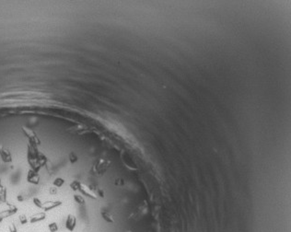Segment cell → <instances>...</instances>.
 Returning a JSON list of instances; mask_svg holds the SVG:
<instances>
[{
	"label": "cell",
	"instance_id": "1",
	"mask_svg": "<svg viewBox=\"0 0 291 232\" xmlns=\"http://www.w3.org/2000/svg\"><path fill=\"white\" fill-rule=\"evenodd\" d=\"M75 225H76V219L72 217H68L67 221H66V228L70 230H73L75 228Z\"/></svg>",
	"mask_w": 291,
	"mask_h": 232
},
{
	"label": "cell",
	"instance_id": "2",
	"mask_svg": "<svg viewBox=\"0 0 291 232\" xmlns=\"http://www.w3.org/2000/svg\"><path fill=\"white\" fill-rule=\"evenodd\" d=\"M49 229H50L52 232L56 231V230H57V226H56V224H51V225H49Z\"/></svg>",
	"mask_w": 291,
	"mask_h": 232
}]
</instances>
